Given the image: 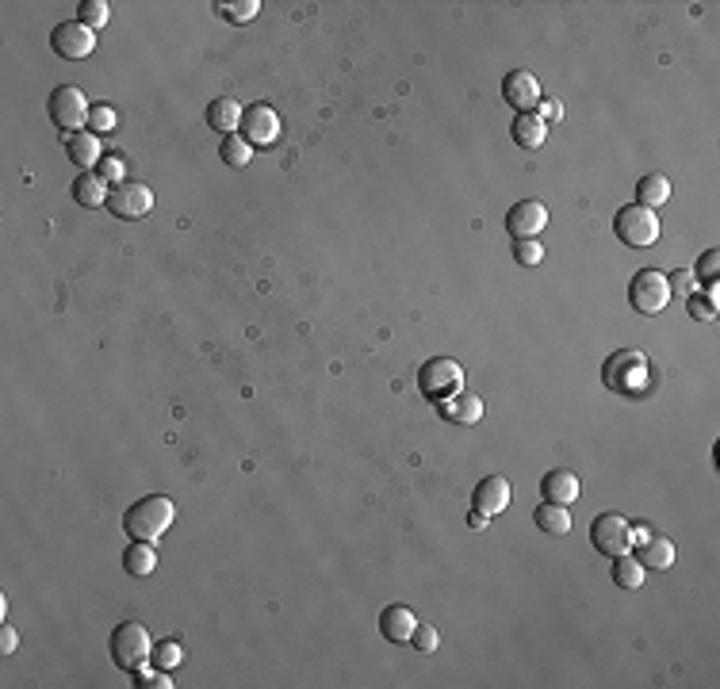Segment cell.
Instances as JSON below:
<instances>
[{
	"label": "cell",
	"mask_w": 720,
	"mask_h": 689,
	"mask_svg": "<svg viewBox=\"0 0 720 689\" xmlns=\"http://www.w3.org/2000/svg\"><path fill=\"white\" fill-rule=\"evenodd\" d=\"M173 521H177V506H173L169 494H150V498H138L135 506H126L123 514V528L131 540H162Z\"/></svg>",
	"instance_id": "obj_1"
},
{
	"label": "cell",
	"mask_w": 720,
	"mask_h": 689,
	"mask_svg": "<svg viewBox=\"0 0 720 689\" xmlns=\"http://www.w3.org/2000/svg\"><path fill=\"white\" fill-rule=\"evenodd\" d=\"M602 379H605V387L617 395H640V391H648V383H651V364L640 349H617V352H610V360L602 364Z\"/></svg>",
	"instance_id": "obj_2"
},
{
	"label": "cell",
	"mask_w": 720,
	"mask_h": 689,
	"mask_svg": "<svg viewBox=\"0 0 720 689\" xmlns=\"http://www.w3.org/2000/svg\"><path fill=\"white\" fill-rule=\"evenodd\" d=\"M111 659H116L119 670H135L146 666L154 659V639L146 632V624L138 620H123L116 632H111Z\"/></svg>",
	"instance_id": "obj_3"
},
{
	"label": "cell",
	"mask_w": 720,
	"mask_h": 689,
	"mask_svg": "<svg viewBox=\"0 0 720 689\" xmlns=\"http://www.w3.org/2000/svg\"><path fill=\"white\" fill-rule=\"evenodd\" d=\"M613 230H617V237L629 249H651L655 242H659V230L663 227H659V215H655L651 207L629 203V207H621V211H617Z\"/></svg>",
	"instance_id": "obj_4"
},
{
	"label": "cell",
	"mask_w": 720,
	"mask_h": 689,
	"mask_svg": "<svg viewBox=\"0 0 720 689\" xmlns=\"http://www.w3.org/2000/svg\"><path fill=\"white\" fill-rule=\"evenodd\" d=\"M670 295H675V292H670L667 276H663V272H655V268L636 272L632 284H629V303H632L636 314H663Z\"/></svg>",
	"instance_id": "obj_5"
},
{
	"label": "cell",
	"mask_w": 720,
	"mask_h": 689,
	"mask_svg": "<svg viewBox=\"0 0 720 689\" xmlns=\"http://www.w3.org/2000/svg\"><path fill=\"white\" fill-rule=\"evenodd\" d=\"M418 387H422V395H429V398H449V395H460L463 391V368H460V360H453V357H434V360H425L422 364V372H418Z\"/></svg>",
	"instance_id": "obj_6"
},
{
	"label": "cell",
	"mask_w": 720,
	"mask_h": 689,
	"mask_svg": "<svg viewBox=\"0 0 720 689\" xmlns=\"http://www.w3.org/2000/svg\"><path fill=\"white\" fill-rule=\"evenodd\" d=\"M89 116H92V104H89V96L81 88H73V85L54 88V96H51L54 126H61L66 135H77V131H85V126H89Z\"/></svg>",
	"instance_id": "obj_7"
},
{
	"label": "cell",
	"mask_w": 720,
	"mask_h": 689,
	"mask_svg": "<svg viewBox=\"0 0 720 689\" xmlns=\"http://www.w3.org/2000/svg\"><path fill=\"white\" fill-rule=\"evenodd\" d=\"M108 211L116 215V219H123V222L146 219V215L154 211V191H150V184H138V181L116 184V188H111V196H108Z\"/></svg>",
	"instance_id": "obj_8"
},
{
	"label": "cell",
	"mask_w": 720,
	"mask_h": 689,
	"mask_svg": "<svg viewBox=\"0 0 720 689\" xmlns=\"http://www.w3.org/2000/svg\"><path fill=\"white\" fill-rule=\"evenodd\" d=\"M590 540H594V548L610 559L629 555L632 552V525L621 514H602V517H594V525H590Z\"/></svg>",
	"instance_id": "obj_9"
},
{
	"label": "cell",
	"mask_w": 720,
	"mask_h": 689,
	"mask_svg": "<svg viewBox=\"0 0 720 689\" xmlns=\"http://www.w3.org/2000/svg\"><path fill=\"white\" fill-rule=\"evenodd\" d=\"M51 46H54V54H58V58H66V61H81V58H89V54L96 51V31H89L81 20H66V23H58V27H54Z\"/></svg>",
	"instance_id": "obj_10"
},
{
	"label": "cell",
	"mask_w": 720,
	"mask_h": 689,
	"mask_svg": "<svg viewBox=\"0 0 720 689\" xmlns=\"http://www.w3.org/2000/svg\"><path fill=\"white\" fill-rule=\"evenodd\" d=\"M242 138L249 146H272L280 138V116L268 104H253L242 116Z\"/></svg>",
	"instance_id": "obj_11"
},
{
	"label": "cell",
	"mask_w": 720,
	"mask_h": 689,
	"mask_svg": "<svg viewBox=\"0 0 720 689\" xmlns=\"http://www.w3.org/2000/svg\"><path fill=\"white\" fill-rule=\"evenodd\" d=\"M502 100H506L510 107H518V116H525V111H537V107H540V81H537L529 70L506 73V81H502Z\"/></svg>",
	"instance_id": "obj_12"
},
{
	"label": "cell",
	"mask_w": 720,
	"mask_h": 689,
	"mask_svg": "<svg viewBox=\"0 0 720 689\" xmlns=\"http://www.w3.org/2000/svg\"><path fill=\"white\" fill-rule=\"evenodd\" d=\"M544 227H548V207L537 200H521L510 207V215H506V230L514 237H537Z\"/></svg>",
	"instance_id": "obj_13"
},
{
	"label": "cell",
	"mask_w": 720,
	"mask_h": 689,
	"mask_svg": "<svg viewBox=\"0 0 720 689\" xmlns=\"http://www.w3.org/2000/svg\"><path fill=\"white\" fill-rule=\"evenodd\" d=\"M475 509H483L487 517H494V514H502V509H510V498H514V487H510V479H502V475H487L483 483L475 487Z\"/></svg>",
	"instance_id": "obj_14"
},
{
	"label": "cell",
	"mask_w": 720,
	"mask_h": 689,
	"mask_svg": "<svg viewBox=\"0 0 720 689\" xmlns=\"http://www.w3.org/2000/svg\"><path fill=\"white\" fill-rule=\"evenodd\" d=\"M414 628H418V617H414V609H407V605H388L379 613V632H383V639H391V644H410Z\"/></svg>",
	"instance_id": "obj_15"
},
{
	"label": "cell",
	"mask_w": 720,
	"mask_h": 689,
	"mask_svg": "<svg viewBox=\"0 0 720 689\" xmlns=\"http://www.w3.org/2000/svg\"><path fill=\"white\" fill-rule=\"evenodd\" d=\"M437 410H441V418L444 422H456V425H475V422H483V398H475V395H449V398H441L437 403Z\"/></svg>",
	"instance_id": "obj_16"
},
{
	"label": "cell",
	"mask_w": 720,
	"mask_h": 689,
	"mask_svg": "<svg viewBox=\"0 0 720 689\" xmlns=\"http://www.w3.org/2000/svg\"><path fill=\"white\" fill-rule=\"evenodd\" d=\"M540 494L556 506H571L575 498H579V475L567 471V468H552L540 479Z\"/></svg>",
	"instance_id": "obj_17"
},
{
	"label": "cell",
	"mask_w": 720,
	"mask_h": 689,
	"mask_svg": "<svg viewBox=\"0 0 720 689\" xmlns=\"http://www.w3.org/2000/svg\"><path fill=\"white\" fill-rule=\"evenodd\" d=\"M242 116H246V107L238 100H230V96L207 104V126H211V131H222V138L242 131Z\"/></svg>",
	"instance_id": "obj_18"
},
{
	"label": "cell",
	"mask_w": 720,
	"mask_h": 689,
	"mask_svg": "<svg viewBox=\"0 0 720 689\" xmlns=\"http://www.w3.org/2000/svg\"><path fill=\"white\" fill-rule=\"evenodd\" d=\"M66 154L73 165H81V172H92L100 165V135H92V131L66 135Z\"/></svg>",
	"instance_id": "obj_19"
},
{
	"label": "cell",
	"mask_w": 720,
	"mask_h": 689,
	"mask_svg": "<svg viewBox=\"0 0 720 689\" xmlns=\"http://www.w3.org/2000/svg\"><path fill=\"white\" fill-rule=\"evenodd\" d=\"M108 196H111V184L104 181L100 172H81L73 181V200L81 203V207H108Z\"/></svg>",
	"instance_id": "obj_20"
},
{
	"label": "cell",
	"mask_w": 720,
	"mask_h": 689,
	"mask_svg": "<svg viewBox=\"0 0 720 689\" xmlns=\"http://www.w3.org/2000/svg\"><path fill=\"white\" fill-rule=\"evenodd\" d=\"M510 131H514V142H518V146H525V150H540L544 142H548V123H544L537 111H525V116H518Z\"/></svg>",
	"instance_id": "obj_21"
},
{
	"label": "cell",
	"mask_w": 720,
	"mask_h": 689,
	"mask_svg": "<svg viewBox=\"0 0 720 689\" xmlns=\"http://www.w3.org/2000/svg\"><path fill=\"white\" fill-rule=\"evenodd\" d=\"M636 559L651 571H667L670 563H675V544L663 540V536H648L644 544L636 548Z\"/></svg>",
	"instance_id": "obj_22"
},
{
	"label": "cell",
	"mask_w": 720,
	"mask_h": 689,
	"mask_svg": "<svg viewBox=\"0 0 720 689\" xmlns=\"http://www.w3.org/2000/svg\"><path fill=\"white\" fill-rule=\"evenodd\" d=\"M670 200V181L663 172H648V176H640L636 181V203H644V207H663Z\"/></svg>",
	"instance_id": "obj_23"
},
{
	"label": "cell",
	"mask_w": 720,
	"mask_h": 689,
	"mask_svg": "<svg viewBox=\"0 0 720 689\" xmlns=\"http://www.w3.org/2000/svg\"><path fill=\"white\" fill-rule=\"evenodd\" d=\"M123 567H126V574H135V579H146V574L157 567L154 544H150V540H135L131 548L123 552Z\"/></svg>",
	"instance_id": "obj_24"
},
{
	"label": "cell",
	"mask_w": 720,
	"mask_h": 689,
	"mask_svg": "<svg viewBox=\"0 0 720 689\" xmlns=\"http://www.w3.org/2000/svg\"><path fill=\"white\" fill-rule=\"evenodd\" d=\"M533 521H537L548 536H567V533H571V514H567V506L540 502V506H537V514H533Z\"/></svg>",
	"instance_id": "obj_25"
},
{
	"label": "cell",
	"mask_w": 720,
	"mask_h": 689,
	"mask_svg": "<svg viewBox=\"0 0 720 689\" xmlns=\"http://www.w3.org/2000/svg\"><path fill=\"white\" fill-rule=\"evenodd\" d=\"M644 571H648V567L640 563L632 552L613 559V582H617L621 590H640V586H644Z\"/></svg>",
	"instance_id": "obj_26"
},
{
	"label": "cell",
	"mask_w": 720,
	"mask_h": 689,
	"mask_svg": "<svg viewBox=\"0 0 720 689\" xmlns=\"http://www.w3.org/2000/svg\"><path fill=\"white\" fill-rule=\"evenodd\" d=\"M219 157L227 165H234V169H242V165H249L253 162V146L242 138V135H227L222 138V146H219Z\"/></svg>",
	"instance_id": "obj_27"
},
{
	"label": "cell",
	"mask_w": 720,
	"mask_h": 689,
	"mask_svg": "<svg viewBox=\"0 0 720 689\" xmlns=\"http://www.w3.org/2000/svg\"><path fill=\"white\" fill-rule=\"evenodd\" d=\"M77 20H81L89 31H100V27L111 20L108 0H81V8H77Z\"/></svg>",
	"instance_id": "obj_28"
},
{
	"label": "cell",
	"mask_w": 720,
	"mask_h": 689,
	"mask_svg": "<svg viewBox=\"0 0 720 689\" xmlns=\"http://www.w3.org/2000/svg\"><path fill=\"white\" fill-rule=\"evenodd\" d=\"M215 8H219L222 20H230V23H249V20H257L261 0H242V5H222V0H219Z\"/></svg>",
	"instance_id": "obj_29"
},
{
	"label": "cell",
	"mask_w": 720,
	"mask_h": 689,
	"mask_svg": "<svg viewBox=\"0 0 720 689\" xmlns=\"http://www.w3.org/2000/svg\"><path fill=\"white\" fill-rule=\"evenodd\" d=\"M514 261L525 265V268L540 265L544 261V246L537 242V237H514Z\"/></svg>",
	"instance_id": "obj_30"
},
{
	"label": "cell",
	"mask_w": 720,
	"mask_h": 689,
	"mask_svg": "<svg viewBox=\"0 0 720 689\" xmlns=\"http://www.w3.org/2000/svg\"><path fill=\"white\" fill-rule=\"evenodd\" d=\"M154 663L162 670H173L184 663V647L177 644V639H165V644H154Z\"/></svg>",
	"instance_id": "obj_31"
},
{
	"label": "cell",
	"mask_w": 720,
	"mask_h": 689,
	"mask_svg": "<svg viewBox=\"0 0 720 689\" xmlns=\"http://www.w3.org/2000/svg\"><path fill=\"white\" fill-rule=\"evenodd\" d=\"M96 172L104 176V181L116 188V184H123L126 181V162L123 157H116V154H108V157H100V165H96Z\"/></svg>",
	"instance_id": "obj_32"
},
{
	"label": "cell",
	"mask_w": 720,
	"mask_h": 689,
	"mask_svg": "<svg viewBox=\"0 0 720 689\" xmlns=\"http://www.w3.org/2000/svg\"><path fill=\"white\" fill-rule=\"evenodd\" d=\"M89 131H92V135H111V131H116V111H111L108 104H92Z\"/></svg>",
	"instance_id": "obj_33"
},
{
	"label": "cell",
	"mask_w": 720,
	"mask_h": 689,
	"mask_svg": "<svg viewBox=\"0 0 720 689\" xmlns=\"http://www.w3.org/2000/svg\"><path fill=\"white\" fill-rule=\"evenodd\" d=\"M410 644L418 647L422 655H434L437 651V644H441V636H437V628L434 624H425V620H418V628H414V636H410Z\"/></svg>",
	"instance_id": "obj_34"
},
{
	"label": "cell",
	"mask_w": 720,
	"mask_h": 689,
	"mask_svg": "<svg viewBox=\"0 0 720 689\" xmlns=\"http://www.w3.org/2000/svg\"><path fill=\"white\" fill-rule=\"evenodd\" d=\"M686 299H690V303H686V311H690V318H697V322H713V318H716V303L709 295L694 292V295H686Z\"/></svg>",
	"instance_id": "obj_35"
},
{
	"label": "cell",
	"mask_w": 720,
	"mask_h": 689,
	"mask_svg": "<svg viewBox=\"0 0 720 689\" xmlns=\"http://www.w3.org/2000/svg\"><path fill=\"white\" fill-rule=\"evenodd\" d=\"M135 685H142V689H173V682H169V670H146V666H138L135 670Z\"/></svg>",
	"instance_id": "obj_36"
},
{
	"label": "cell",
	"mask_w": 720,
	"mask_h": 689,
	"mask_svg": "<svg viewBox=\"0 0 720 689\" xmlns=\"http://www.w3.org/2000/svg\"><path fill=\"white\" fill-rule=\"evenodd\" d=\"M690 272L697 276V284H713L716 272H720V253H716V249H706V253H701V261H697V268H690Z\"/></svg>",
	"instance_id": "obj_37"
},
{
	"label": "cell",
	"mask_w": 720,
	"mask_h": 689,
	"mask_svg": "<svg viewBox=\"0 0 720 689\" xmlns=\"http://www.w3.org/2000/svg\"><path fill=\"white\" fill-rule=\"evenodd\" d=\"M667 284H670V292H678V295H694V292H701V284H697V276H694L690 268L670 272V276H667Z\"/></svg>",
	"instance_id": "obj_38"
},
{
	"label": "cell",
	"mask_w": 720,
	"mask_h": 689,
	"mask_svg": "<svg viewBox=\"0 0 720 689\" xmlns=\"http://www.w3.org/2000/svg\"><path fill=\"white\" fill-rule=\"evenodd\" d=\"M15 647H20V636H15L12 624H5V628H0V655H12Z\"/></svg>",
	"instance_id": "obj_39"
},
{
	"label": "cell",
	"mask_w": 720,
	"mask_h": 689,
	"mask_svg": "<svg viewBox=\"0 0 720 689\" xmlns=\"http://www.w3.org/2000/svg\"><path fill=\"white\" fill-rule=\"evenodd\" d=\"M537 116H540L544 123H552V119H559V116H564V107H559L556 100H540V111H537Z\"/></svg>",
	"instance_id": "obj_40"
},
{
	"label": "cell",
	"mask_w": 720,
	"mask_h": 689,
	"mask_svg": "<svg viewBox=\"0 0 720 689\" xmlns=\"http://www.w3.org/2000/svg\"><path fill=\"white\" fill-rule=\"evenodd\" d=\"M468 525H472V528H479V533H483V528H491V517L483 514V509H472V514H468Z\"/></svg>",
	"instance_id": "obj_41"
},
{
	"label": "cell",
	"mask_w": 720,
	"mask_h": 689,
	"mask_svg": "<svg viewBox=\"0 0 720 689\" xmlns=\"http://www.w3.org/2000/svg\"><path fill=\"white\" fill-rule=\"evenodd\" d=\"M651 533H648V525H632V548H640V544H644Z\"/></svg>",
	"instance_id": "obj_42"
},
{
	"label": "cell",
	"mask_w": 720,
	"mask_h": 689,
	"mask_svg": "<svg viewBox=\"0 0 720 689\" xmlns=\"http://www.w3.org/2000/svg\"><path fill=\"white\" fill-rule=\"evenodd\" d=\"M701 295H709L713 303H720V287H716V280H713V284H706V292H701Z\"/></svg>",
	"instance_id": "obj_43"
}]
</instances>
